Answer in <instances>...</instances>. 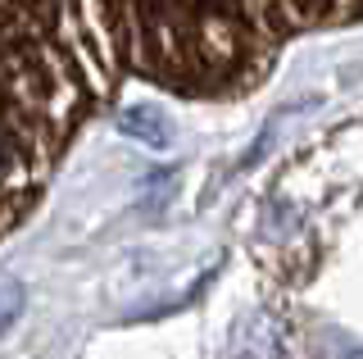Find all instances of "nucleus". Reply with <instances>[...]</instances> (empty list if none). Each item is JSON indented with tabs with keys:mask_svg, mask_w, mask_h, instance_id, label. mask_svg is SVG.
Here are the masks:
<instances>
[{
	"mask_svg": "<svg viewBox=\"0 0 363 359\" xmlns=\"http://www.w3.org/2000/svg\"><path fill=\"white\" fill-rule=\"evenodd\" d=\"M23 305H28V291H23V282H18V277H5V273H0V332L18 323Z\"/></svg>",
	"mask_w": 363,
	"mask_h": 359,
	"instance_id": "obj_4",
	"label": "nucleus"
},
{
	"mask_svg": "<svg viewBox=\"0 0 363 359\" xmlns=\"http://www.w3.org/2000/svg\"><path fill=\"white\" fill-rule=\"evenodd\" d=\"M123 132L145 137L150 145H164V141H168V123L159 118L155 109H128V114H123Z\"/></svg>",
	"mask_w": 363,
	"mask_h": 359,
	"instance_id": "obj_3",
	"label": "nucleus"
},
{
	"mask_svg": "<svg viewBox=\"0 0 363 359\" xmlns=\"http://www.w3.org/2000/svg\"><path fill=\"white\" fill-rule=\"evenodd\" d=\"M118 69L168 92L223 96L268 73L281 46L363 18V0H91Z\"/></svg>",
	"mask_w": 363,
	"mask_h": 359,
	"instance_id": "obj_1",
	"label": "nucleus"
},
{
	"mask_svg": "<svg viewBox=\"0 0 363 359\" xmlns=\"http://www.w3.org/2000/svg\"><path fill=\"white\" fill-rule=\"evenodd\" d=\"M113 69L91 0H0V228L28 209Z\"/></svg>",
	"mask_w": 363,
	"mask_h": 359,
	"instance_id": "obj_2",
	"label": "nucleus"
}]
</instances>
